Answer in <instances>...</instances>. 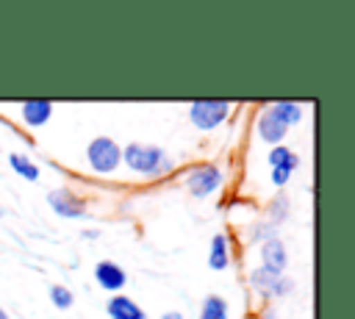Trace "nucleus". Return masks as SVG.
Returning a JSON list of instances; mask_svg holds the SVG:
<instances>
[{
    "label": "nucleus",
    "mask_w": 355,
    "mask_h": 319,
    "mask_svg": "<svg viewBox=\"0 0 355 319\" xmlns=\"http://www.w3.org/2000/svg\"><path fill=\"white\" fill-rule=\"evenodd\" d=\"M122 161L139 172V175H147V178H158L164 172L172 169V158L155 147V144H139V141H130L128 147H122Z\"/></svg>",
    "instance_id": "nucleus-1"
},
{
    "label": "nucleus",
    "mask_w": 355,
    "mask_h": 319,
    "mask_svg": "<svg viewBox=\"0 0 355 319\" xmlns=\"http://www.w3.org/2000/svg\"><path fill=\"white\" fill-rule=\"evenodd\" d=\"M86 161L97 175H111L122 164V147L111 136H94L86 147Z\"/></svg>",
    "instance_id": "nucleus-2"
},
{
    "label": "nucleus",
    "mask_w": 355,
    "mask_h": 319,
    "mask_svg": "<svg viewBox=\"0 0 355 319\" xmlns=\"http://www.w3.org/2000/svg\"><path fill=\"white\" fill-rule=\"evenodd\" d=\"M227 114H230L227 100H194L189 108V119L200 130H214L216 125H222L227 119Z\"/></svg>",
    "instance_id": "nucleus-3"
},
{
    "label": "nucleus",
    "mask_w": 355,
    "mask_h": 319,
    "mask_svg": "<svg viewBox=\"0 0 355 319\" xmlns=\"http://www.w3.org/2000/svg\"><path fill=\"white\" fill-rule=\"evenodd\" d=\"M222 186V169L214 164H197L189 169L186 175V189L191 191V197H208Z\"/></svg>",
    "instance_id": "nucleus-4"
},
{
    "label": "nucleus",
    "mask_w": 355,
    "mask_h": 319,
    "mask_svg": "<svg viewBox=\"0 0 355 319\" xmlns=\"http://www.w3.org/2000/svg\"><path fill=\"white\" fill-rule=\"evenodd\" d=\"M47 205L53 208V214H58L61 219H80L86 216V200L78 197L72 189L61 186V189H53L47 194Z\"/></svg>",
    "instance_id": "nucleus-5"
},
{
    "label": "nucleus",
    "mask_w": 355,
    "mask_h": 319,
    "mask_svg": "<svg viewBox=\"0 0 355 319\" xmlns=\"http://www.w3.org/2000/svg\"><path fill=\"white\" fill-rule=\"evenodd\" d=\"M94 280H97V286L103 288V291H119V288H125V283H128V272L116 264V261H97V266H94Z\"/></svg>",
    "instance_id": "nucleus-6"
},
{
    "label": "nucleus",
    "mask_w": 355,
    "mask_h": 319,
    "mask_svg": "<svg viewBox=\"0 0 355 319\" xmlns=\"http://www.w3.org/2000/svg\"><path fill=\"white\" fill-rule=\"evenodd\" d=\"M286 264H288V255H286V247L280 239H269L261 244V266L263 269H269L272 275H283Z\"/></svg>",
    "instance_id": "nucleus-7"
},
{
    "label": "nucleus",
    "mask_w": 355,
    "mask_h": 319,
    "mask_svg": "<svg viewBox=\"0 0 355 319\" xmlns=\"http://www.w3.org/2000/svg\"><path fill=\"white\" fill-rule=\"evenodd\" d=\"M105 313H108L111 319H147L144 308H141L136 300L125 297V294H114V297H108V302H105Z\"/></svg>",
    "instance_id": "nucleus-8"
},
{
    "label": "nucleus",
    "mask_w": 355,
    "mask_h": 319,
    "mask_svg": "<svg viewBox=\"0 0 355 319\" xmlns=\"http://www.w3.org/2000/svg\"><path fill=\"white\" fill-rule=\"evenodd\" d=\"M208 266L214 272H225L230 266V241L225 233H216L211 239V250H208Z\"/></svg>",
    "instance_id": "nucleus-9"
},
{
    "label": "nucleus",
    "mask_w": 355,
    "mask_h": 319,
    "mask_svg": "<svg viewBox=\"0 0 355 319\" xmlns=\"http://www.w3.org/2000/svg\"><path fill=\"white\" fill-rule=\"evenodd\" d=\"M53 114V103L50 100H25L22 103V122L31 128H39L50 119Z\"/></svg>",
    "instance_id": "nucleus-10"
},
{
    "label": "nucleus",
    "mask_w": 355,
    "mask_h": 319,
    "mask_svg": "<svg viewBox=\"0 0 355 319\" xmlns=\"http://www.w3.org/2000/svg\"><path fill=\"white\" fill-rule=\"evenodd\" d=\"M266 111H269V114H272V117H275L286 130L302 119V108H300L297 103H288V100H277V103H272Z\"/></svg>",
    "instance_id": "nucleus-11"
},
{
    "label": "nucleus",
    "mask_w": 355,
    "mask_h": 319,
    "mask_svg": "<svg viewBox=\"0 0 355 319\" xmlns=\"http://www.w3.org/2000/svg\"><path fill=\"white\" fill-rule=\"evenodd\" d=\"M258 136H261L263 141H269V144H280V141L286 139V128L263 108L261 117H258Z\"/></svg>",
    "instance_id": "nucleus-12"
},
{
    "label": "nucleus",
    "mask_w": 355,
    "mask_h": 319,
    "mask_svg": "<svg viewBox=\"0 0 355 319\" xmlns=\"http://www.w3.org/2000/svg\"><path fill=\"white\" fill-rule=\"evenodd\" d=\"M197 319H227V300L219 297V294H208L200 305Z\"/></svg>",
    "instance_id": "nucleus-13"
},
{
    "label": "nucleus",
    "mask_w": 355,
    "mask_h": 319,
    "mask_svg": "<svg viewBox=\"0 0 355 319\" xmlns=\"http://www.w3.org/2000/svg\"><path fill=\"white\" fill-rule=\"evenodd\" d=\"M8 166H11L22 180H31V183H36V180H39V166H36L28 155L11 153V155H8Z\"/></svg>",
    "instance_id": "nucleus-14"
},
{
    "label": "nucleus",
    "mask_w": 355,
    "mask_h": 319,
    "mask_svg": "<svg viewBox=\"0 0 355 319\" xmlns=\"http://www.w3.org/2000/svg\"><path fill=\"white\" fill-rule=\"evenodd\" d=\"M277 277H280V275H272L269 269H263V266H255V269L250 272V286L266 297V294H272V291H275V283H277Z\"/></svg>",
    "instance_id": "nucleus-15"
},
{
    "label": "nucleus",
    "mask_w": 355,
    "mask_h": 319,
    "mask_svg": "<svg viewBox=\"0 0 355 319\" xmlns=\"http://www.w3.org/2000/svg\"><path fill=\"white\" fill-rule=\"evenodd\" d=\"M266 161H269V166L275 169V166H291V169H297V164H300V158H297V153H291L288 147H283V144H277L269 155H266Z\"/></svg>",
    "instance_id": "nucleus-16"
},
{
    "label": "nucleus",
    "mask_w": 355,
    "mask_h": 319,
    "mask_svg": "<svg viewBox=\"0 0 355 319\" xmlns=\"http://www.w3.org/2000/svg\"><path fill=\"white\" fill-rule=\"evenodd\" d=\"M50 300H53V305H55L58 311H67V308H72L75 294H72L67 286H53V288H50Z\"/></svg>",
    "instance_id": "nucleus-17"
},
{
    "label": "nucleus",
    "mask_w": 355,
    "mask_h": 319,
    "mask_svg": "<svg viewBox=\"0 0 355 319\" xmlns=\"http://www.w3.org/2000/svg\"><path fill=\"white\" fill-rule=\"evenodd\" d=\"M252 239L255 241H269V239H277V225H272V222H258L255 227H252Z\"/></svg>",
    "instance_id": "nucleus-18"
},
{
    "label": "nucleus",
    "mask_w": 355,
    "mask_h": 319,
    "mask_svg": "<svg viewBox=\"0 0 355 319\" xmlns=\"http://www.w3.org/2000/svg\"><path fill=\"white\" fill-rule=\"evenodd\" d=\"M291 172H294L291 166H275V169H272V183H275V186H286L288 178H291Z\"/></svg>",
    "instance_id": "nucleus-19"
},
{
    "label": "nucleus",
    "mask_w": 355,
    "mask_h": 319,
    "mask_svg": "<svg viewBox=\"0 0 355 319\" xmlns=\"http://www.w3.org/2000/svg\"><path fill=\"white\" fill-rule=\"evenodd\" d=\"M286 211H288V200L286 197H275V202H272V214H275V225L277 222H283V216H286Z\"/></svg>",
    "instance_id": "nucleus-20"
},
{
    "label": "nucleus",
    "mask_w": 355,
    "mask_h": 319,
    "mask_svg": "<svg viewBox=\"0 0 355 319\" xmlns=\"http://www.w3.org/2000/svg\"><path fill=\"white\" fill-rule=\"evenodd\" d=\"M161 319H183V313L180 311H166V313H161Z\"/></svg>",
    "instance_id": "nucleus-21"
},
{
    "label": "nucleus",
    "mask_w": 355,
    "mask_h": 319,
    "mask_svg": "<svg viewBox=\"0 0 355 319\" xmlns=\"http://www.w3.org/2000/svg\"><path fill=\"white\" fill-rule=\"evenodd\" d=\"M0 319H8V313H6V311H3V308H0Z\"/></svg>",
    "instance_id": "nucleus-22"
}]
</instances>
